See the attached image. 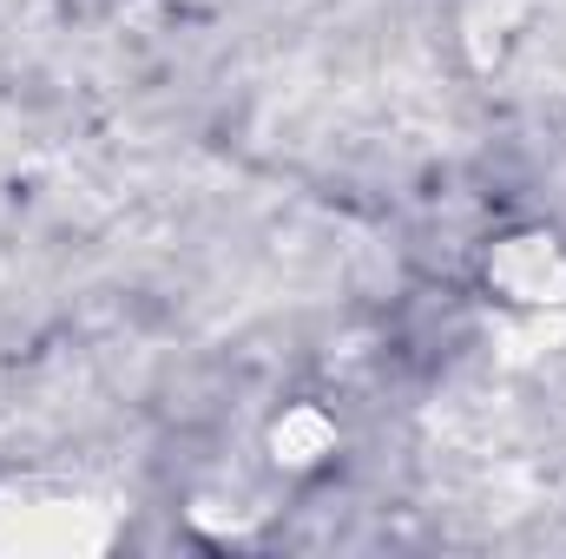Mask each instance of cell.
<instances>
[{
    "instance_id": "obj_2",
    "label": "cell",
    "mask_w": 566,
    "mask_h": 559,
    "mask_svg": "<svg viewBox=\"0 0 566 559\" xmlns=\"http://www.w3.org/2000/svg\"><path fill=\"white\" fill-rule=\"evenodd\" d=\"M336 454V421L323 415V409H310V402H296V409H283L271 421V461L290 467V474H310V467H323Z\"/></svg>"
},
{
    "instance_id": "obj_1",
    "label": "cell",
    "mask_w": 566,
    "mask_h": 559,
    "mask_svg": "<svg viewBox=\"0 0 566 559\" xmlns=\"http://www.w3.org/2000/svg\"><path fill=\"white\" fill-rule=\"evenodd\" d=\"M488 283L514 309H566V251L554 231H514L488 251Z\"/></svg>"
}]
</instances>
